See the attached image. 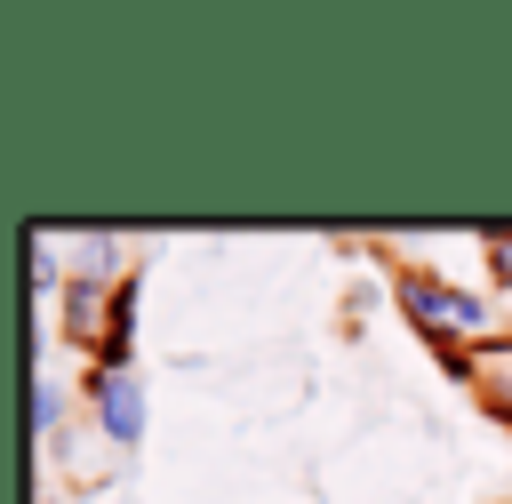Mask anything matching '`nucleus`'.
Segmentation results:
<instances>
[{
  "label": "nucleus",
  "mask_w": 512,
  "mask_h": 504,
  "mask_svg": "<svg viewBox=\"0 0 512 504\" xmlns=\"http://www.w3.org/2000/svg\"><path fill=\"white\" fill-rule=\"evenodd\" d=\"M488 256H496V272L512 280V240H488Z\"/></svg>",
  "instance_id": "obj_5"
},
{
  "label": "nucleus",
  "mask_w": 512,
  "mask_h": 504,
  "mask_svg": "<svg viewBox=\"0 0 512 504\" xmlns=\"http://www.w3.org/2000/svg\"><path fill=\"white\" fill-rule=\"evenodd\" d=\"M64 248H72V272H80L88 288H112V272H120V240H112V232H72Z\"/></svg>",
  "instance_id": "obj_3"
},
{
  "label": "nucleus",
  "mask_w": 512,
  "mask_h": 504,
  "mask_svg": "<svg viewBox=\"0 0 512 504\" xmlns=\"http://www.w3.org/2000/svg\"><path fill=\"white\" fill-rule=\"evenodd\" d=\"M400 304H408V320L416 328H432V336H488V304L480 296H464V288H440V280H424V272H400Z\"/></svg>",
  "instance_id": "obj_1"
},
{
  "label": "nucleus",
  "mask_w": 512,
  "mask_h": 504,
  "mask_svg": "<svg viewBox=\"0 0 512 504\" xmlns=\"http://www.w3.org/2000/svg\"><path fill=\"white\" fill-rule=\"evenodd\" d=\"M56 416H64V392L40 376V384H32V424H40V432H56Z\"/></svg>",
  "instance_id": "obj_4"
},
{
  "label": "nucleus",
  "mask_w": 512,
  "mask_h": 504,
  "mask_svg": "<svg viewBox=\"0 0 512 504\" xmlns=\"http://www.w3.org/2000/svg\"><path fill=\"white\" fill-rule=\"evenodd\" d=\"M96 416H104V432L120 448L144 440V384H136V368H96Z\"/></svg>",
  "instance_id": "obj_2"
}]
</instances>
